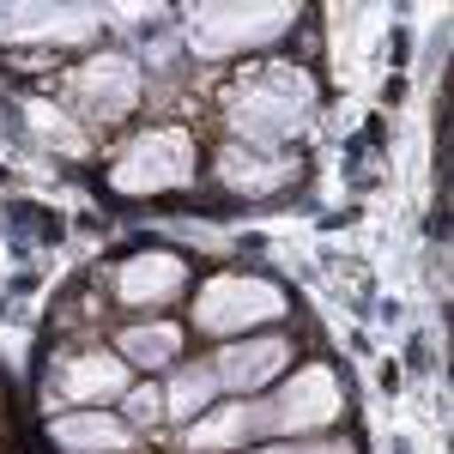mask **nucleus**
Listing matches in <instances>:
<instances>
[{
  "label": "nucleus",
  "mask_w": 454,
  "mask_h": 454,
  "mask_svg": "<svg viewBox=\"0 0 454 454\" xmlns=\"http://www.w3.org/2000/svg\"><path fill=\"white\" fill-rule=\"evenodd\" d=\"M309 115V79L297 67H248L231 91V121L248 140H279Z\"/></svg>",
  "instance_id": "nucleus-1"
},
{
  "label": "nucleus",
  "mask_w": 454,
  "mask_h": 454,
  "mask_svg": "<svg viewBox=\"0 0 454 454\" xmlns=\"http://www.w3.org/2000/svg\"><path fill=\"white\" fill-rule=\"evenodd\" d=\"M188 176H194V140L176 128H158L128 152V164H115V188L121 194H158V188H182Z\"/></svg>",
  "instance_id": "nucleus-2"
},
{
  "label": "nucleus",
  "mask_w": 454,
  "mask_h": 454,
  "mask_svg": "<svg viewBox=\"0 0 454 454\" xmlns=\"http://www.w3.org/2000/svg\"><path fill=\"white\" fill-rule=\"evenodd\" d=\"M285 315V291L267 279H212L200 291V309L194 321L207 327V333H243L254 321H273Z\"/></svg>",
  "instance_id": "nucleus-3"
},
{
  "label": "nucleus",
  "mask_w": 454,
  "mask_h": 454,
  "mask_svg": "<svg viewBox=\"0 0 454 454\" xmlns=\"http://www.w3.org/2000/svg\"><path fill=\"white\" fill-rule=\"evenodd\" d=\"M291 25V6H200L194 12V49L200 55H224V49H248L267 43Z\"/></svg>",
  "instance_id": "nucleus-4"
},
{
  "label": "nucleus",
  "mask_w": 454,
  "mask_h": 454,
  "mask_svg": "<svg viewBox=\"0 0 454 454\" xmlns=\"http://www.w3.org/2000/svg\"><path fill=\"white\" fill-rule=\"evenodd\" d=\"M340 419V382L333 370H297L279 400H267V430H321Z\"/></svg>",
  "instance_id": "nucleus-5"
},
{
  "label": "nucleus",
  "mask_w": 454,
  "mask_h": 454,
  "mask_svg": "<svg viewBox=\"0 0 454 454\" xmlns=\"http://www.w3.org/2000/svg\"><path fill=\"white\" fill-rule=\"evenodd\" d=\"M98 6H6L0 12V36L6 43H31V36H49V43H85L98 36Z\"/></svg>",
  "instance_id": "nucleus-6"
},
{
  "label": "nucleus",
  "mask_w": 454,
  "mask_h": 454,
  "mask_svg": "<svg viewBox=\"0 0 454 454\" xmlns=\"http://www.w3.org/2000/svg\"><path fill=\"white\" fill-rule=\"evenodd\" d=\"M73 91H79L85 115H104V121H115V115H128V109H134V98H140V73L128 67L121 55H104V61L79 67Z\"/></svg>",
  "instance_id": "nucleus-7"
},
{
  "label": "nucleus",
  "mask_w": 454,
  "mask_h": 454,
  "mask_svg": "<svg viewBox=\"0 0 454 454\" xmlns=\"http://www.w3.org/2000/svg\"><path fill=\"white\" fill-rule=\"evenodd\" d=\"M285 357H291L285 340H243V346L218 351V370H212V376L224 387H237V394H254L261 382H273L285 370Z\"/></svg>",
  "instance_id": "nucleus-8"
},
{
  "label": "nucleus",
  "mask_w": 454,
  "mask_h": 454,
  "mask_svg": "<svg viewBox=\"0 0 454 454\" xmlns=\"http://www.w3.org/2000/svg\"><path fill=\"white\" fill-rule=\"evenodd\" d=\"M115 291H121V303H134V309H140V303H164V297L182 291V261H176V254H140V261L121 267Z\"/></svg>",
  "instance_id": "nucleus-9"
},
{
  "label": "nucleus",
  "mask_w": 454,
  "mask_h": 454,
  "mask_svg": "<svg viewBox=\"0 0 454 454\" xmlns=\"http://www.w3.org/2000/svg\"><path fill=\"white\" fill-rule=\"evenodd\" d=\"M67 454H85V449H128V424L104 419V412H73V419H55L49 430Z\"/></svg>",
  "instance_id": "nucleus-10"
},
{
  "label": "nucleus",
  "mask_w": 454,
  "mask_h": 454,
  "mask_svg": "<svg viewBox=\"0 0 454 454\" xmlns=\"http://www.w3.org/2000/svg\"><path fill=\"white\" fill-rule=\"evenodd\" d=\"M267 430V406H231V412H218V419H200L188 430V449H231V442H243V436H261Z\"/></svg>",
  "instance_id": "nucleus-11"
},
{
  "label": "nucleus",
  "mask_w": 454,
  "mask_h": 454,
  "mask_svg": "<svg viewBox=\"0 0 454 454\" xmlns=\"http://www.w3.org/2000/svg\"><path fill=\"white\" fill-rule=\"evenodd\" d=\"M121 357H73L67 376H61V394L67 400H104V394H121Z\"/></svg>",
  "instance_id": "nucleus-12"
},
{
  "label": "nucleus",
  "mask_w": 454,
  "mask_h": 454,
  "mask_svg": "<svg viewBox=\"0 0 454 454\" xmlns=\"http://www.w3.org/2000/svg\"><path fill=\"white\" fill-rule=\"evenodd\" d=\"M224 176L237 188H248V194H267V188H279L291 176V164L285 158H254V152H224Z\"/></svg>",
  "instance_id": "nucleus-13"
},
{
  "label": "nucleus",
  "mask_w": 454,
  "mask_h": 454,
  "mask_svg": "<svg viewBox=\"0 0 454 454\" xmlns=\"http://www.w3.org/2000/svg\"><path fill=\"white\" fill-rule=\"evenodd\" d=\"M176 346H182V333H176L170 321H152V327H128V333H121V351H128L134 364H170Z\"/></svg>",
  "instance_id": "nucleus-14"
},
{
  "label": "nucleus",
  "mask_w": 454,
  "mask_h": 454,
  "mask_svg": "<svg viewBox=\"0 0 454 454\" xmlns=\"http://www.w3.org/2000/svg\"><path fill=\"white\" fill-rule=\"evenodd\" d=\"M212 387H218V376H212V370H182V376H176V387H170V412H176V419L207 412Z\"/></svg>",
  "instance_id": "nucleus-15"
},
{
  "label": "nucleus",
  "mask_w": 454,
  "mask_h": 454,
  "mask_svg": "<svg viewBox=\"0 0 454 454\" xmlns=\"http://www.w3.org/2000/svg\"><path fill=\"white\" fill-rule=\"evenodd\" d=\"M128 412H134V419H158V412H164L158 387H140V394H128Z\"/></svg>",
  "instance_id": "nucleus-16"
},
{
  "label": "nucleus",
  "mask_w": 454,
  "mask_h": 454,
  "mask_svg": "<svg viewBox=\"0 0 454 454\" xmlns=\"http://www.w3.org/2000/svg\"><path fill=\"white\" fill-rule=\"evenodd\" d=\"M267 454H351L346 442H303V449H267Z\"/></svg>",
  "instance_id": "nucleus-17"
}]
</instances>
